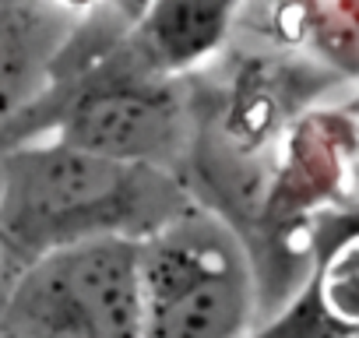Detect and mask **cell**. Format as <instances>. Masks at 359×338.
<instances>
[{"instance_id": "1", "label": "cell", "mask_w": 359, "mask_h": 338, "mask_svg": "<svg viewBox=\"0 0 359 338\" xmlns=\"http://www.w3.org/2000/svg\"><path fill=\"white\" fill-rule=\"evenodd\" d=\"M194 208L176 173L127 165L57 137H36L0 158V243L18 268L92 240L144 243Z\"/></svg>"}, {"instance_id": "2", "label": "cell", "mask_w": 359, "mask_h": 338, "mask_svg": "<svg viewBox=\"0 0 359 338\" xmlns=\"http://www.w3.org/2000/svg\"><path fill=\"white\" fill-rule=\"evenodd\" d=\"M144 338H250L257 278L229 222L194 205L141 243Z\"/></svg>"}, {"instance_id": "3", "label": "cell", "mask_w": 359, "mask_h": 338, "mask_svg": "<svg viewBox=\"0 0 359 338\" xmlns=\"http://www.w3.org/2000/svg\"><path fill=\"white\" fill-rule=\"evenodd\" d=\"M0 338H144L141 243L92 240L29 261Z\"/></svg>"}, {"instance_id": "4", "label": "cell", "mask_w": 359, "mask_h": 338, "mask_svg": "<svg viewBox=\"0 0 359 338\" xmlns=\"http://www.w3.org/2000/svg\"><path fill=\"white\" fill-rule=\"evenodd\" d=\"M81 18L85 11L71 4L0 0V158L18 148L29 120L53 92Z\"/></svg>"}, {"instance_id": "5", "label": "cell", "mask_w": 359, "mask_h": 338, "mask_svg": "<svg viewBox=\"0 0 359 338\" xmlns=\"http://www.w3.org/2000/svg\"><path fill=\"white\" fill-rule=\"evenodd\" d=\"M233 4H151L130 39L134 60L155 78H169L222 46Z\"/></svg>"}, {"instance_id": "6", "label": "cell", "mask_w": 359, "mask_h": 338, "mask_svg": "<svg viewBox=\"0 0 359 338\" xmlns=\"http://www.w3.org/2000/svg\"><path fill=\"white\" fill-rule=\"evenodd\" d=\"M18 261L11 257V250L0 243V324H4V310H8V296H11V285L18 278Z\"/></svg>"}, {"instance_id": "7", "label": "cell", "mask_w": 359, "mask_h": 338, "mask_svg": "<svg viewBox=\"0 0 359 338\" xmlns=\"http://www.w3.org/2000/svg\"><path fill=\"white\" fill-rule=\"evenodd\" d=\"M348 338H359V334H348Z\"/></svg>"}]
</instances>
